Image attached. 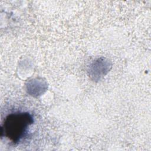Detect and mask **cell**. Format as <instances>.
I'll use <instances>...</instances> for the list:
<instances>
[{"mask_svg": "<svg viewBox=\"0 0 151 151\" xmlns=\"http://www.w3.org/2000/svg\"><path fill=\"white\" fill-rule=\"evenodd\" d=\"M34 122L28 112H16L7 116L1 126V136L17 143L27 134L28 128Z\"/></svg>", "mask_w": 151, "mask_h": 151, "instance_id": "obj_1", "label": "cell"}]
</instances>
